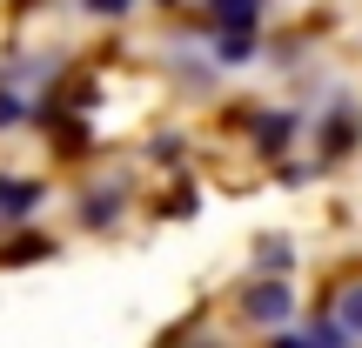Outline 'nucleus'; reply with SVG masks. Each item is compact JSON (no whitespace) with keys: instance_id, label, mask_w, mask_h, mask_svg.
Wrapping results in <instances>:
<instances>
[{"instance_id":"obj_1","label":"nucleus","mask_w":362,"mask_h":348,"mask_svg":"<svg viewBox=\"0 0 362 348\" xmlns=\"http://www.w3.org/2000/svg\"><path fill=\"white\" fill-rule=\"evenodd\" d=\"M242 315H248L255 328H282L288 315H296V288H288L282 275H269V282L242 288Z\"/></svg>"},{"instance_id":"obj_2","label":"nucleus","mask_w":362,"mask_h":348,"mask_svg":"<svg viewBox=\"0 0 362 348\" xmlns=\"http://www.w3.org/2000/svg\"><path fill=\"white\" fill-rule=\"evenodd\" d=\"M208 20H215L221 34H255L262 0H208Z\"/></svg>"},{"instance_id":"obj_3","label":"nucleus","mask_w":362,"mask_h":348,"mask_svg":"<svg viewBox=\"0 0 362 348\" xmlns=\"http://www.w3.org/2000/svg\"><path fill=\"white\" fill-rule=\"evenodd\" d=\"M40 208V181H0V221H27Z\"/></svg>"},{"instance_id":"obj_4","label":"nucleus","mask_w":362,"mask_h":348,"mask_svg":"<svg viewBox=\"0 0 362 348\" xmlns=\"http://www.w3.org/2000/svg\"><path fill=\"white\" fill-rule=\"evenodd\" d=\"M362 141V121H356V107H336V114L322 121V155H342V148H356Z\"/></svg>"},{"instance_id":"obj_5","label":"nucleus","mask_w":362,"mask_h":348,"mask_svg":"<svg viewBox=\"0 0 362 348\" xmlns=\"http://www.w3.org/2000/svg\"><path fill=\"white\" fill-rule=\"evenodd\" d=\"M296 128H302L296 114H262V121H255V148H262V155H275V148L296 141Z\"/></svg>"},{"instance_id":"obj_6","label":"nucleus","mask_w":362,"mask_h":348,"mask_svg":"<svg viewBox=\"0 0 362 348\" xmlns=\"http://www.w3.org/2000/svg\"><path fill=\"white\" fill-rule=\"evenodd\" d=\"M81 215H88V228H107V221L121 215V188H94V194H88V208H81Z\"/></svg>"},{"instance_id":"obj_7","label":"nucleus","mask_w":362,"mask_h":348,"mask_svg":"<svg viewBox=\"0 0 362 348\" xmlns=\"http://www.w3.org/2000/svg\"><path fill=\"white\" fill-rule=\"evenodd\" d=\"M296 348H349V335H342V322H309L296 335Z\"/></svg>"},{"instance_id":"obj_8","label":"nucleus","mask_w":362,"mask_h":348,"mask_svg":"<svg viewBox=\"0 0 362 348\" xmlns=\"http://www.w3.org/2000/svg\"><path fill=\"white\" fill-rule=\"evenodd\" d=\"M215 54H221V67L255 61V34H221V40H215Z\"/></svg>"},{"instance_id":"obj_9","label":"nucleus","mask_w":362,"mask_h":348,"mask_svg":"<svg viewBox=\"0 0 362 348\" xmlns=\"http://www.w3.org/2000/svg\"><path fill=\"white\" fill-rule=\"evenodd\" d=\"M336 322H342V335H362V288H349L336 301Z\"/></svg>"},{"instance_id":"obj_10","label":"nucleus","mask_w":362,"mask_h":348,"mask_svg":"<svg viewBox=\"0 0 362 348\" xmlns=\"http://www.w3.org/2000/svg\"><path fill=\"white\" fill-rule=\"evenodd\" d=\"M21 121H27V101L0 88V134H7V128H21Z\"/></svg>"},{"instance_id":"obj_11","label":"nucleus","mask_w":362,"mask_h":348,"mask_svg":"<svg viewBox=\"0 0 362 348\" xmlns=\"http://www.w3.org/2000/svg\"><path fill=\"white\" fill-rule=\"evenodd\" d=\"M255 261H262V268H288V261H296V248H288V241H262Z\"/></svg>"},{"instance_id":"obj_12","label":"nucleus","mask_w":362,"mask_h":348,"mask_svg":"<svg viewBox=\"0 0 362 348\" xmlns=\"http://www.w3.org/2000/svg\"><path fill=\"white\" fill-rule=\"evenodd\" d=\"M27 255H47V241H40V234H27V241H13L0 261H27Z\"/></svg>"},{"instance_id":"obj_13","label":"nucleus","mask_w":362,"mask_h":348,"mask_svg":"<svg viewBox=\"0 0 362 348\" xmlns=\"http://www.w3.org/2000/svg\"><path fill=\"white\" fill-rule=\"evenodd\" d=\"M81 7H88V13H101V20H115V13H128L134 0H81Z\"/></svg>"},{"instance_id":"obj_14","label":"nucleus","mask_w":362,"mask_h":348,"mask_svg":"<svg viewBox=\"0 0 362 348\" xmlns=\"http://www.w3.org/2000/svg\"><path fill=\"white\" fill-rule=\"evenodd\" d=\"M275 348H296V335H282V342H275Z\"/></svg>"}]
</instances>
